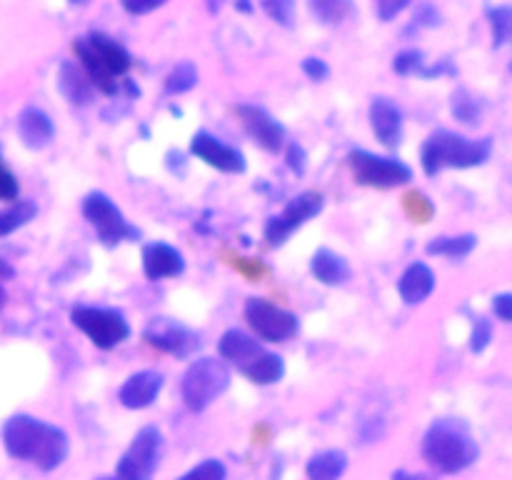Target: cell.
I'll return each mask as SVG.
<instances>
[{
  "instance_id": "cell-26",
  "label": "cell",
  "mask_w": 512,
  "mask_h": 480,
  "mask_svg": "<svg viewBox=\"0 0 512 480\" xmlns=\"http://www.w3.org/2000/svg\"><path fill=\"white\" fill-rule=\"evenodd\" d=\"M35 215H38V208H35L33 200H18L8 210H0V238L28 225Z\"/></svg>"
},
{
  "instance_id": "cell-22",
  "label": "cell",
  "mask_w": 512,
  "mask_h": 480,
  "mask_svg": "<svg viewBox=\"0 0 512 480\" xmlns=\"http://www.w3.org/2000/svg\"><path fill=\"white\" fill-rule=\"evenodd\" d=\"M310 273L323 285H343L350 278V265L335 250L320 248L310 260Z\"/></svg>"
},
{
  "instance_id": "cell-34",
  "label": "cell",
  "mask_w": 512,
  "mask_h": 480,
  "mask_svg": "<svg viewBox=\"0 0 512 480\" xmlns=\"http://www.w3.org/2000/svg\"><path fill=\"white\" fill-rule=\"evenodd\" d=\"M263 10L275 20V23L285 25V28H290V25H293L295 5L290 3V0H265Z\"/></svg>"
},
{
  "instance_id": "cell-21",
  "label": "cell",
  "mask_w": 512,
  "mask_h": 480,
  "mask_svg": "<svg viewBox=\"0 0 512 480\" xmlns=\"http://www.w3.org/2000/svg\"><path fill=\"white\" fill-rule=\"evenodd\" d=\"M58 85L60 93H63L73 105H88L95 95V88L93 83H90L88 75H85V70L80 68V65L70 63V60H65V63L60 65Z\"/></svg>"
},
{
  "instance_id": "cell-43",
  "label": "cell",
  "mask_w": 512,
  "mask_h": 480,
  "mask_svg": "<svg viewBox=\"0 0 512 480\" xmlns=\"http://www.w3.org/2000/svg\"><path fill=\"white\" fill-rule=\"evenodd\" d=\"M10 275H13V268H10V265H5L3 260H0V278H10Z\"/></svg>"
},
{
  "instance_id": "cell-8",
  "label": "cell",
  "mask_w": 512,
  "mask_h": 480,
  "mask_svg": "<svg viewBox=\"0 0 512 480\" xmlns=\"http://www.w3.org/2000/svg\"><path fill=\"white\" fill-rule=\"evenodd\" d=\"M163 455V433L155 425H145L135 433L133 443L118 460L115 478L118 480H153Z\"/></svg>"
},
{
  "instance_id": "cell-6",
  "label": "cell",
  "mask_w": 512,
  "mask_h": 480,
  "mask_svg": "<svg viewBox=\"0 0 512 480\" xmlns=\"http://www.w3.org/2000/svg\"><path fill=\"white\" fill-rule=\"evenodd\" d=\"M75 328L88 335L90 343L100 350H113L130 338V325L120 310L78 305L70 313Z\"/></svg>"
},
{
  "instance_id": "cell-10",
  "label": "cell",
  "mask_w": 512,
  "mask_h": 480,
  "mask_svg": "<svg viewBox=\"0 0 512 480\" xmlns=\"http://www.w3.org/2000/svg\"><path fill=\"white\" fill-rule=\"evenodd\" d=\"M245 320L250 330L265 343H285L298 333L300 323L293 313L268 303L263 298H248L245 303Z\"/></svg>"
},
{
  "instance_id": "cell-19",
  "label": "cell",
  "mask_w": 512,
  "mask_h": 480,
  "mask_svg": "<svg viewBox=\"0 0 512 480\" xmlns=\"http://www.w3.org/2000/svg\"><path fill=\"white\" fill-rule=\"evenodd\" d=\"M18 133L28 148L40 150L53 140L55 125L50 115L40 108H25L18 118Z\"/></svg>"
},
{
  "instance_id": "cell-46",
  "label": "cell",
  "mask_w": 512,
  "mask_h": 480,
  "mask_svg": "<svg viewBox=\"0 0 512 480\" xmlns=\"http://www.w3.org/2000/svg\"><path fill=\"white\" fill-rule=\"evenodd\" d=\"M98 480H118V478H98Z\"/></svg>"
},
{
  "instance_id": "cell-9",
  "label": "cell",
  "mask_w": 512,
  "mask_h": 480,
  "mask_svg": "<svg viewBox=\"0 0 512 480\" xmlns=\"http://www.w3.org/2000/svg\"><path fill=\"white\" fill-rule=\"evenodd\" d=\"M83 215L90 225L95 228L98 238L105 245H118L123 240L138 238V230L125 220V215L120 213L118 205L108 198L105 193L95 190V193L85 195L83 200Z\"/></svg>"
},
{
  "instance_id": "cell-42",
  "label": "cell",
  "mask_w": 512,
  "mask_h": 480,
  "mask_svg": "<svg viewBox=\"0 0 512 480\" xmlns=\"http://www.w3.org/2000/svg\"><path fill=\"white\" fill-rule=\"evenodd\" d=\"M123 8L128 10V13H133V15H143V13H150V10H155V5H133V3H125Z\"/></svg>"
},
{
  "instance_id": "cell-27",
  "label": "cell",
  "mask_w": 512,
  "mask_h": 480,
  "mask_svg": "<svg viewBox=\"0 0 512 480\" xmlns=\"http://www.w3.org/2000/svg\"><path fill=\"white\" fill-rule=\"evenodd\" d=\"M485 13L493 28V48L512 45V5H488Z\"/></svg>"
},
{
  "instance_id": "cell-18",
  "label": "cell",
  "mask_w": 512,
  "mask_h": 480,
  "mask_svg": "<svg viewBox=\"0 0 512 480\" xmlns=\"http://www.w3.org/2000/svg\"><path fill=\"white\" fill-rule=\"evenodd\" d=\"M218 353L220 358L230 360V363L243 373L255 358H260V355L265 353V348L255 340V335H248L245 330L233 328L228 330V333H223V338H220L218 343Z\"/></svg>"
},
{
  "instance_id": "cell-35",
  "label": "cell",
  "mask_w": 512,
  "mask_h": 480,
  "mask_svg": "<svg viewBox=\"0 0 512 480\" xmlns=\"http://www.w3.org/2000/svg\"><path fill=\"white\" fill-rule=\"evenodd\" d=\"M18 190V180L10 173V168L3 160V153H0V200H15L18 198Z\"/></svg>"
},
{
  "instance_id": "cell-7",
  "label": "cell",
  "mask_w": 512,
  "mask_h": 480,
  "mask_svg": "<svg viewBox=\"0 0 512 480\" xmlns=\"http://www.w3.org/2000/svg\"><path fill=\"white\" fill-rule=\"evenodd\" d=\"M348 165L353 178L360 185H365V188L390 190L400 188V185H408L413 180V170L403 160L385 158V155H375L360 148L348 155Z\"/></svg>"
},
{
  "instance_id": "cell-17",
  "label": "cell",
  "mask_w": 512,
  "mask_h": 480,
  "mask_svg": "<svg viewBox=\"0 0 512 480\" xmlns=\"http://www.w3.org/2000/svg\"><path fill=\"white\" fill-rule=\"evenodd\" d=\"M185 270V260L180 250L168 243H150L143 250V273L148 280L175 278Z\"/></svg>"
},
{
  "instance_id": "cell-24",
  "label": "cell",
  "mask_w": 512,
  "mask_h": 480,
  "mask_svg": "<svg viewBox=\"0 0 512 480\" xmlns=\"http://www.w3.org/2000/svg\"><path fill=\"white\" fill-rule=\"evenodd\" d=\"M243 375L255 385H273L278 383V380H283L285 363L280 355L268 353V350H265L260 358H255L253 363L243 370Z\"/></svg>"
},
{
  "instance_id": "cell-37",
  "label": "cell",
  "mask_w": 512,
  "mask_h": 480,
  "mask_svg": "<svg viewBox=\"0 0 512 480\" xmlns=\"http://www.w3.org/2000/svg\"><path fill=\"white\" fill-rule=\"evenodd\" d=\"M440 25V13L435 5H418L413 15V28H435Z\"/></svg>"
},
{
  "instance_id": "cell-33",
  "label": "cell",
  "mask_w": 512,
  "mask_h": 480,
  "mask_svg": "<svg viewBox=\"0 0 512 480\" xmlns=\"http://www.w3.org/2000/svg\"><path fill=\"white\" fill-rule=\"evenodd\" d=\"M490 343H493V323L488 318H475L473 333H470V350L483 353Z\"/></svg>"
},
{
  "instance_id": "cell-29",
  "label": "cell",
  "mask_w": 512,
  "mask_h": 480,
  "mask_svg": "<svg viewBox=\"0 0 512 480\" xmlns=\"http://www.w3.org/2000/svg\"><path fill=\"white\" fill-rule=\"evenodd\" d=\"M198 85V68L188 60L175 65L168 75H165V93L168 95H183Z\"/></svg>"
},
{
  "instance_id": "cell-20",
  "label": "cell",
  "mask_w": 512,
  "mask_h": 480,
  "mask_svg": "<svg viewBox=\"0 0 512 480\" xmlns=\"http://www.w3.org/2000/svg\"><path fill=\"white\" fill-rule=\"evenodd\" d=\"M435 290V273L425 263H413L400 275L398 293L408 305H418L430 298Z\"/></svg>"
},
{
  "instance_id": "cell-30",
  "label": "cell",
  "mask_w": 512,
  "mask_h": 480,
  "mask_svg": "<svg viewBox=\"0 0 512 480\" xmlns=\"http://www.w3.org/2000/svg\"><path fill=\"white\" fill-rule=\"evenodd\" d=\"M308 8L323 25H335L345 20V15L353 10V5L343 3V0H313Z\"/></svg>"
},
{
  "instance_id": "cell-41",
  "label": "cell",
  "mask_w": 512,
  "mask_h": 480,
  "mask_svg": "<svg viewBox=\"0 0 512 480\" xmlns=\"http://www.w3.org/2000/svg\"><path fill=\"white\" fill-rule=\"evenodd\" d=\"M393 480H438V478L430 473H410V470H398V473H393Z\"/></svg>"
},
{
  "instance_id": "cell-16",
  "label": "cell",
  "mask_w": 512,
  "mask_h": 480,
  "mask_svg": "<svg viewBox=\"0 0 512 480\" xmlns=\"http://www.w3.org/2000/svg\"><path fill=\"white\" fill-rule=\"evenodd\" d=\"M370 128L385 148H398L403 143V113L390 98H373Z\"/></svg>"
},
{
  "instance_id": "cell-47",
  "label": "cell",
  "mask_w": 512,
  "mask_h": 480,
  "mask_svg": "<svg viewBox=\"0 0 512 480\" xmlns=\"http://www.w3.org/2000/svg\"><path fill=\"white\" fill-rule=\"evenodd\" d=\"M510 73H512V60H510Z\"/></svg>"
},
{
  "instance_id": "cell-11",
  "label": "cell",
  "mask_w": 512,
  "mask_h": 480,
  "mask_svg": "<svg viewBox=\"0 0 512 480\" xmlns=\"http://www.w3.org/2000/svg\"><path fill=\"white\" fill-rule=\"evenodd\" d=\"M323 195L318 190H305V193L295 195L288 205L283 208V213L273 215L265 225V240H268L270 248H280L290 235L298 228H303L310 218L323 210Z\"/></svg>"
},
{
  "instance_id": "cell-39",
  "label": "cell",
  "mask_w": 512,
  "mask_h": 480,
  "mask_svg": "<svg viewBox=\"0 0 512 480\" xmlns=\"http://www.w3.org/2000/svg\"><path fill=\"white\" fill-rule=\"evenodd\" d=\"M408 5V0H380V3L375 5V13L380 15V20H393L395 15L403 13Z\"/></svg>"
},
{
  "instance_id": "cell-4",
  "label": "cell",
  "mask_w": 512,
  "mask_h": 480,
  "mask_svg": "<svg viewBox=\"0 0 512 480\" xmlns=\"http://www.w3.org/2000/svg\"><path fill=\"white\" fill-rule=\"evenodd\" d=\"M493 153V140L490 138H465L453 130H435L420 150V163L428 175H438L445 168H478L488 163Z\"/></svg>"
},
{
  "instance_id": "cell-44",
  "label": "cell",
  "mask_w": 512,
  "mask_h": 480,
  "mask_svg": "<svg viewBox=\"0 0 512 480\" xmlns=\"http://www.w3.org/2000/svg\"><path fill=\"white\" fill-rule=\"evenodd\" d=\"M238 10H243V13H250V10H253V5H250V3H238Z\"/></svg>"
},
{
  "instance_id": "cell-5",
  "label": "cell",
  "mask_w": 512,
  "mask_h": 480,
  "mask_svg": "<svg viewBox=\"0 0 512 480\" xmlns=\"http://www.w3.org/2000/svg\"><path fill=\"white\" fill-rule=\"evenodd\" d=\"M230 388V370L218 358H198L185 370L180 393L193 413H203Z\"/></svg>"
},
{
  "instance_id": "cell-25",
  "label": "cell",
  "mask_w": 512,
  "mask_h": 480,
  "mask_svg": "<svg viewBox=\"0 0 512 480\" xmlns=\"http://www.w3.org/2000/svg\"><path fill=\"white\" fill-rule=\"evenodd\" d=\"M478 245V238L473 233L465 235H440V238H433L428 243L430 255H445V258H465L470 255Z\"/></svg>"
},
{
  "instance_id": "cell-12",
  "label": "cell",
  "mask_w": 512,
  "mask_h": 480,
  "mask_svg": "<svg viewBox=\"0 0 512 480\" xmlns=\"http://www.w3.org/2000/svg\"><path fill=\"white\" fill-rule=\"evenodd\" d=\"M143 338L145 343L153 345V348L163 350V353L180 360L190 358V355H195V350L200 348V340L193 330L168 318L153 320V323L143 330Z\"/></svg>"
},
{
  "instance_id": "cell-45",
  "label": "cell",
  "mask_w": 512,
  "mask_h": 480,
  "mask_svg": "<svg viewBox=\"0 0 512 480\" xmlns=\"http://www.w3.org/2000/svg\"><path fill=\"white\" fill-rule=\"evenodd\" d=\"M3 305H5V290L3 285H0V310H3Z\"/></svg>"
},
{
  "instance_id": "cell-14",
  "label": "cell",
  "mask_w": 512,
  "mask_h": 480,
  "mask_svg": "<svg viewBox=\"0 0 512 480\" xmlns=\"http://www.w3.org/2000/svg\"><path fill=\"white\" fill-rule=\"evenodd\" d=\"M238 118L245 133L268 153H278L285 143V128L260 105H238Z\"/></svg>"
},
{
  "instance_id": "cell-38",
  "label": "cell",
  "mask_w": 512,
  "mask_h": 480,
  "mask_svg": "<svg viewBox=\"0 0 512 480\" xmlns=\"http://www.w3.org/2000/svg\"><path fill=\"white\" fill-rule=\"evenodd\" d=\"M303 73L310 80H328L330 78V65L323 58H305L303 60Z\"/></svg>"
},
{
  "instance_id": "cell-1",
  "label": "cell",
  "mask_w": 512,
  "mask_h": 480,
  "mask_svg": "<svg viewBox=\"0 0 512 480\" xmlns=\"http://www.w3.org/2000/svg\"><path fill=\"white\" fill-rule=\"evenodd\" d=\"M3 445L10 458L33 463L45 473L60 468L70 453L68 433L33 415H13L5 420Z\"/></svg>"
},
{
  "instance_id": "cell-28",
  "label": "cell",
  "mask_w": 512,
  "mask_h": 480,
  "mask_svg": "<svg viewBox=\"0 0 512 480\" xmlns=\"http://www.w3.org/2000/svg\"><path fill=\"white\" fill-rule=\"evenodd\" d=\"M450 110H453V115L460 123L478 125L480 115H483V103H480V98H475L470 90L458 88L453 93V98H450Z\"/></svg>"
},
{
  "instance_id": "cell-36",
  "label": "cell",
  "mask_w": 512,
  "mask_h": 480,
  "mask_svg": "<svg viewBox=\"0 0 512 480\" xmlns=\"http://www.w3.org/2000/svg\"><path fill=\"white\" fill-rule=\"evenodd\" d=\"M285 160H288V168L293 170L295 175H303L305 168H308V153L300 143H290L288 153H285Z\"/></svg>"
},
{
  "instance_id": "cell-32",
  "label": "cell",
  "mask_w": 512,
  "mask_h": 480,
  "mask_svg": "<svg viewBox=\"0 0 512 480\" xmlns=\"http://www.w3.org/2000/svg\"><path fill=\"white\" fill-rule=\"evenodd\" d=\"M423 68H425L423 50H415V48L403 50V53L395 55V60H393V70L398 75H413V73L420 75V70Z\"/></svg>"
},
{
  "instance_id": "cell-3",
  "label": "cell",
  "mask_w": 512,
  "mask_h": 480,
  "mask_svg": "<svg viewBox=\"0 0 512 480\" xmlns=\"http://www.w3.org/2000/svg\"><path fill=\"white\" fill-rule=\"evenodd\" d=\"M75 55L80 58V68L90 78L95 90H103L105 95L118 93L120 75L133 68V55L105 33H90L73 43Z\"/></svg>"
},
{
  "instance_id": "cell-31",
  "label": "cell",
  "mask_w": 512,
  "mask_h": 480,
  "mask_svg": "<svg viewBox=\"0 0 512 480\" xmlns=\"http://www.w3.org/2000/svg\"><path fill=\"white\" fill-rule=\"evenodd\" d=\"M225 478H228L225 465L220 463V460L208 458L203 460V463L195 465V468H190L185 475H180L178 480H225Z\"/></svg>"
},
{
  "instance_id": "cell-23",
  "label": "cell",
  "mask_w": 512,
  "mask_h": 480,
  "mask_svg": "<svg viewBox=\"0 0 512 480\" xmlns=\"http://www.w3.org/2000/svg\"><path fill=\"white\" fill-rule=\"evenodd\" d=\"M348 470V455L343 450H320L305 465L308 480H340Z\"/></svg>"
},
{
  "instance_id": "cell-15",
  "label": "cell",
  "mask_w": 512,
  "mask_h": 480,
  "mask_svg": "<svg viewBox=\"0 0 512 480\" xmlns=\"http://www.w3.org/2000/svg\"><path fill=\"white\" fill-rule=\"evenodd\" d=\"M165 380L158 370H138L118 390V400L130 410H143L158 400Z\"/></svg>"
},
{
  "instance_id": "cell-13",
  "label": "cell",
  "mask_w": 512,
  "mask_h": 480,
  "mask_svg": "<svg viewBox=\"0 0 512 480\" xmlns=\"http://www.w3.org/2000/svg\"><path fill=\"white\" fill-rule=\"evenodd\" d=\"M190 153L198 160H203L205 165H210V168L220 170V173L240 175L248 168L245 155L238 148L223 143L220 138L210 135L208 130H200V133L193 135V140H190Z\"/></svg>"
},
{
  "instance_id": "cell-2",
  "label": "cell",
  "mask_w": 512,
  "mask_h": 480,
  "mask_svg": "<svg viewBox=\"0 0 512 480\" xmlns=\"http://www.w3.org/2000/svg\"><path fill=\"white\" fill-rule=\"evenodd\" d=\"M423 458L438 473L458 475L475 465L480 458V445L465 420L440 418L425 433Z\"/></svg>"
},
{
  "instance_id": "cell-40",
  "label": "cell",
  "mask_w": 512,
  "mask_h": 480,
  "mask_svg": "<svg viewBox=\"0 0 512 480\" xmlns=\"http://www.w3.org/2000/svg\"><path fill=\"white\" fill-rule=\"evenodd\" d=\"M493 313L505 323H512V293H498L493 298Z\"/></svg>"
}]
</instances>
